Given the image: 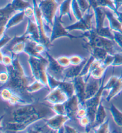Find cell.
<instances>
[{"instance_id":"d6986e66","label":"cell","mask_w":122,"mask_h":133,"mask_svg":"<svg viewBox=\"0 0 122 133\" xmlns=\"http://www.w3.org/2000/svg\"><path fill=\"white\" fill-rule=\"evenodd\" d=\"M83 47L89 52L90 56H92L95 60H100L103 62L109 54L107 51L103 48L98 47H91V46L83 44Z\"/></svg>"},{"instance_id":"836d02e7","label":"cell","mask_w":122,"mask_h":133,"mask_svg":"<svg viewBox=\"0 0 122 133\" xmlns=\"http://www.w3.org/2000/svg\"><path fill=\"white\" fill-rule=\"evenodd\" d=\"M96 30V29H95ZM96 32L98 35L101 36L102 37L108 38L109 39L114 40V34L113 31L110 29V28L104 27L102 28L98 31H96Z\"/></svg>"},{"instance_id":"9c48e42d","label":"cell","mask_w":122,"mask_h":133,"mask_svg":"<svg viewBox=\"0 0 122 133\" xmlns=\"http://www.w3.org/2000/svg\"><path fill=\"white\" fill-rule=\"evenodd\" d=\"M94 16V13H91L90 10L88 11L85 15H83V17L81 20L67 26L66 27V29L70 32L73 31H81L84 32L89 31L94 28L92 26Z\"/></svg>"},{"instance_id":"f35d334b","label":"cell","mask_w":122,"mask_h":133,"mask_svg":"<svg viewBox=\"0 0 122 133\" xmlns=\"http://www.w3.org/2000/svg\"><path fill=\"white\" fill-rule=\"evenodd\" d=\"M76 1L81 8L83 15H85L88 11L90 10L91 7L88 0H76Z\"/></svg>"},{"instance_id":"f546056e","label":"cell","mask_w":122,"mask_h":133,"mask_svg":"<svg viewBox=\"0 0 122 133\" xmlns=\"http://www.w3.org/2000/svg\"><path fill=\"white\" fill-rule=\"evenodd\" d=\"M26 132L31 133L54 132L53 131H52L47 125L46 123L43 125H33V124H32L27 129Z\"/></svg>"},{"instance_id":"bcb514c9","label":"cell","mask_w":122,"mask_h":133,"mask_svg":"<svg viewBox=\"0 0 122 133\" xmlns=\"http://www.w3.org/2000/svg\"><path fill=\"white\" fill-rule=\"evenodd\" d=\"M113 32L114 34V41L122 51V33L116 31H113Z\"/></svg>"},{"instance_id":"484cf974","label":"cell","mask_w":122,"mask_h":133,"mask_svg":"<svg viewBox=\"0 0 122 133\" xmlns=\"http://www.w3.org/2000/svg\"><path fill=\"white\" fill-rule=\"evenodd\" d=\"M71 0H64L61 4L59 5V17L62 19L63 16H67L70 21H72V17L71 15Z\"/></svg>"},{"instance_id":"ee69618b","label":"cell","mask_w":122,"mask_h":133,"mask_svg":"<svg viewBox=\"0 0 122 133\" xmlns=\"http://www.w3.org/2000/svg\"><path fill=\"white\" fill-rule=\"evenodd\" d=\"M79 121V122L80 125L82 127H83L85 128V131L87 132V131L88 130L89 128L90 127L91 125V121L90 120L88 116V115L84 116L82 118L78 120Z\"/></svg>"},{"instance_id":"7c38bea8","label":"cell","mask_w":122,"mask_h":133,"mask_svg":"<svg viewBox=\"0 0 122 133\" xmlns=\"http://www.w3.org/2000/svg\"><path fill=\"white\" fill-rule=\"evenodd\" d=\"M16 13L14 10L11 3H8L0 9V36L1 37L5 33V26L8 21L14 14Z\"/></svg>"},{"instance_id":"cb8c5ba5","label":"cell","mask_w":122,"mask_h":133,"mask_svg":"<svg viewBox=\"0 0 122 133\" xmlns=\"http://www.w3.org/2000/svg\"><path fill=\"white\" fill-rule=\"evenodd\" d=\"M25 13L24 11H19L14 14V15L10 18L7 23L6 24L5 26V31H7L8 29H10L15 26L19 25L22 22L25 18Z\"/></svg>"},{"instance_id":"74e56055","label":"cell","mask_w":122,"mask_h":133,"mask_svg":"<svg viewBox=\"0 0 122 133\" xmlns=\"http://www.w3.org/2000/svg\"><path fill=\"white\" fill-rule=\"evenodd\" d=\"M51 108L55 114L60 115H66L64 103L52 104Z\"/></svg>"},{"instance_id":"c3c4849f","label":"cell","mask_w":122,"mask_h":133,"mask_svg":"<svg viewBox=\"0 0 122 133\" xmlns=\"http://www.w3.org/2000/svg\"><path fill=\"white\" fill-rule=\"evenodd\" d=\"M87 115V110L85 107L81 106V108H79V110H77L76 115V119L79 120L80 119L82 118L84 116Z\"/></svg>"},{"instance_id":"db71d44e","label":"cell","mask_w":122,"mask_h":133,"mask_svg":"<svg viewBox=\"0 0 122 133\" xmlns=\"http://www.w3.org/2000/svg\"><path fill=\"white\" fill-rule=\"evenodd\" d=\"M114 4L116 9L117 10H119V9L122 6V0H113Z\"/></svg>"},{"instance_id":"11a10c76","label":"cell","mask_w":122,"mask_h":133,"mask_svg":"<svg viewBox=\"0 0 122 133\" xmlns=\"http://www.w3.org/2000/svg\"><path fill=\"white\" fill-rule=\"evenodd\" d=\"M114 13L115 14V15L116 16L117 19H119V21L120 22V23L122 24V12L119 11L117 10H116L114 11H113Z\"/></svg>"},{"instance_id":"6da1fadb","label":"cell","mask_w":122,"mask_h":133,"mask_svg":"<svg viewBox=\"0 0 122 133\" xmlns=\"http://www.w3.org/2000/svg\"><path fill=\"white\" fill-rule=\"evenodd\" d=\"M14 107L1 116V132L24 131L35 123L46 120L55 114L51 106L43 103L35 102Z\"/></svg>"},{"instance_id":"8d00e7d4","label":"cell","mask_w":122,"mask_h":133,"mask_svg":"<svg viewBox=\"0 0 122 133\" xmlns=\"http://www.w3.org/2000/svg\"><path fill=\"white\" fill-rule=\"evenodd\" d=\"M109 119H107L103 124L99 125L97 127L94 128V132L96 133H109L110 132V131Z\"/></svg>"},{"instance_id":"d6a6232c","label":"cell","mask_w":122,"mask_h":133,"mask_svg":"<svg viewBox=\"0 0 122 133\" xmlns=\"http://www.w3.org/2000/svg\"><path fill=\"white\" fill-rule=\"evenodd\" d=\"M71 10H72L73 16H75V19L77 21H79L83 17V15L82 12L81 8H80L79 4H78L76 0H71Z\"/></svg>"},{"instance_id":"816d5d0a","label":"cell","mask_w":122,"mask_h":133,"mask_svg":"<svg viewBox=\"0 0 122 133\" xmlns=\"http://www.w3.org/2000/svg\"><path fill=\"white\" fill-rule=\"evenodd\" d=\"M114 59V55H111V54H108L105 60L103 61V64L105 66L109 68L110 66H111V64L113 63Z\"/></svg>"},{"instance_id":"ac0fdd59","label":"cell","mask_w":122,"mask_h":133,"mask_svg":"<svg viewBox=\"0 0 122 133\" xmlns=\"http://www.w3.org/2000/svg\"><path fill=\"white\" fill-rule=\"evenodd\" d=\"M24 34L26 35L31 39L39 43L40 35L37 23L32 21L31 18H29L28 19L26 29Z\"/></svg>"},{"instance_id":"8fae6325","label":"cell","mask_w":122,"mask_h":133,"mask_svg":"<svg viewBox=\"0 0 122 133\" xmlns=\"http://www.w3.org/2000/svg\"><path fill=\"white\" fill-rule=\"evenodd\" d=\"M70 120V118L67 115L55 114L54 115L47 119L45 123L54 132H64V125Z\"/></svg>"},{"instance_id":"f907efd6","label":"cell","mask_w":122,"mask_h":133,"mask_svg":"<svg viewBox=\"0 0 122 133\" xmlns=\"http://www.w3.org/2000/svg\"><path fill=\"white\" fill-rule=\"evenodd\" d=\"M23 11L25 13V16H26L27 17L31 18L32 17H33V16H34V15H35V10H34L33 4L32 5L27 7Z\"/></svg>"},{"instance_id":"7dc6e473","label":"cell","mask_w":122,"mask_h":133,"mask_svg":"<svg viewBox=\"0 0 122 133\" xmlns=\"http://www.w3.org/2000/svg\"><path fill=\"white\" fill-rule=\"evenodd\" d=\"M10 79V75L9 72H1L0 74V82L2 85H5Z\"/></svg>"},{"instance_id":"4316f807","label":"cell","mask_w":122,"mask_h":133,"mask_svg":"<svg viewBox=\"0 0 122 133\" xmlns=\"http://www.w3.org/2000/svg\"><path fill=\"white\" fill-rule=\"evenodd\" d=\"M122 91V75L120 76L116 83L113 86V87L110 90L109 93L106 97V101L107 102H110L115 97L120 93Z\"/></svg>"},{"instance_id":"5bb4252c","label":"cell","mask_w":122,"mask_h":133,"mask_svg":"<svg viewBox=\"0 0 122 133\" xmlns=\"http://www.w3.org/2000/svg\"><path fill=\"white\" fill-rule=\"evenodd\" d=\"M72 81L75 86V95L79 100L80 106L83 107L85 102V88L87 82L83 76L80 75L76 77Z\"/></svg>"},{"instance_id":"1f68e13d","label":"cell","mask_w":122,"mask_h":133,"mask_svg":"<svg viewBox=\"0 0 122 133\" xmlns=\"http://www.w3.org/2000/svg\"><path fill=\"white\" fill-rule=\"evenodd\" d=\"M43 88H46V87L42 83H41V82L35 80V81L33 82L32 83L30 84V85L27 87V92L29 94L34 93V92H38L39 91L41 90Z\"/></svg>"},{"instance_id":"4fadbf2b","label":"cell","mask_w":122,"mask_h":133,"mask_svg":"<svg viewBox=\"0 0 122 133\" xmlns=\"http://www.w3.org/2000/svg\"><path fill=\"white\" fill-rule=\"evenodd\" d=\"M69 99L67 96L59 87H56L50 90L44 100L51 104L64 103Z\"/></svg>"},{"instance_id":"83f0119b","label":"cell","mask_w":122,"mask_h":133,"mask_svg":"<svg viewBox=\"0 0 122 133\" xmlns=\"http://www.w3.org/2000/svg\"><path fill=\"white\" fill-rule=\"evenodd\" d=\"M109 110L115 124L119 127L122 128V112L113 103L111 104Z\"/></svg>"},{"instance_id":"d590c367","label":"cell","mask_w":122,"mask_h":133,"mask_svg":"<svg viewBox=\"0 0 122 133\" xmlns=\"http://www.w3.org/2000/svg\"><path fill=\"white\" fill-rule=\"evenodd\" d=\"M95 3L96 6L108 8L113 11H114L116 10L114 2L112 0H96Z\"/></svg>"},{"instance_id":"9a60e30c","label":"cell","mask_w":122,"mask_h":133,"mask_svg":"<svg viewBox=\"0 0 122 133\" xmlns=\"http://www.w3.org/2000/svg\"><path fill=\"white\" fill-rule=\"evenodd\" d=\"M64 105L66 115L69 116L71 120L74 121L76 119V115L80 108V103L77 97L75 94L64 103Z\"/></svg>"},{"instance_id":"681fc988","label":"cell","mask_w":122,"mask_h":133,"mask_svg":"<svg viewBox=\"0 0 122 133\" xmlns=\"http://www.w3.org/2000/svg\"><path fill=\"white\" fill-rule=\"evenodd\" d=\"M12 38H13L10 37L5 34L1 37V43H0L1 44V50L3 49L4 47H5V46L9 43V42L12 39Z\"/></svg>"},{"instance_id":"f5cc1de1","label":"cell","mask_w":122,"mask_h":133,"mask_svg":"<svg viewBox=\"0 0 122 133\" xmlns=\"http://www.w3.org/2000/svg\"><path fill=\"white\" fill-rule=\"evenodd\" d=\"M64 132L66 133H76L78 132V131L76 129L68 125L65 124L64 125Z\"/></svg>"},{"instance_id":"d4e9b609","label":"cell","mask_w":122,"mask_h":133,"mask_svg":"<svg viewBox=\"0 0 122 133\" xmlns=\"http://www.w3.org/2000/svg\"><path fill=\"white\" fill-rule=\"evenodd\" d=\"M58 87L66 94L68 97L70 98L75 94V86L73 81H60Z\"/></svg>"},{"instance_id":"7bdbcfd3","label":"cell","mask_w":122,"mask_h":133,"mask_svg":"<svg viewBox=\"0 0 122 133\" xmlns=\"http://www.w3.org/2000/svg\"><path fill=\"white\" fill-rule=\"evenodd\" d=\"M119 77L116 76H112L110 78V79L108 81V82L104 85V90L105 91H110L112 88L113 87V86L115 85V84L116 83L117 80L119 79Z\"/></svg>"},{"instance_id":"44dd1931","label":"cell","mask_w":122,"mask_h":133,"mask_svg":"<svg viewBox=\"0 0 122 133\" xmlns=\"http://www.w3.org/2000/svg\"><path fill=\"white\" fill-rule=\"evenodd\" d=\"M106 18L109 23V27L113 31H116L122 33V24L117 19L116 16L114 15L111 10H105Z\"/></svg>"},{"instance_id":"5b68a950","label":"cell","mask_w":122,"mask_h":133,"mask_svg":"<svg viewBox=\"0 0 122 133\" xmlns=\"http://www.w3.org/2000/svg\"><path fill=\"white\" fill-rule=\"evenodd\" d=\"M38 7L44 20L46 31L48 30L51 33L57 10L59 9V3L56 0H41Z\"/></svg>"},{"instance_id":"4dcf8cb0","label":"cell","mask_w":122,"mask_h":133,"mask_svg":"<svg viewBox=\"0 0 122 133\" xmlns=\"http://www.w3.org/2000/svg\"><path fill=\"white\" fill-rule=\"evenodd\" d=\"M11 3L16 12L23 11L27 7L32 5L25 0H12Z\"/></svg>"},{"instance_id":"7a4b0ae2","label":"cell","mask_w":122,"mask_h":133,"mask_svg":"<svg viewBox=\"0 0 122 133\" xmlns=\"http://www.w3.org/2000/svg\"><path fill=\"white\" fill-rule=\"evenodd\" d=\"M6 70L10 75L9 81L4 85L19 95L23 97L32 102H35L32 98L30 94L27 92V88L35 81L33 76L30 77L25 74V70L20 62L17 56H14L13 63L11 66L5 67Z\"/></svg>"},{"instance_id":"8992f818","label":"cell","mask_w":122,"mask_h":133,"mask_svg":"<svg viewBox=\"0 0 122 133\" xmlns=\"http://www.w3.org/2000/svg\"><path fill=\"white\" fill-rule=\"evenodd\" d=\"M105 75L104 77L102 78L101 82V86L97 92V93L92 97L89 98V99L86 100L84 104V106L85 107L87 110V115L91 121V125L94 122L95 118V114L97 112L98 107L100 102L101 101L102 95H103V92L104 91V81H105ZM91 127V126H90ZM89 128L87 131V132H89Z\"/></svg>"},{"instance_id":"9f6ffc18","label":"cell","mask_w":122,"mask_h":133,"mask_svg":"<svg viewBox=\"0 0 122 133\" xmlns=\"http://www.w3.org/2000/svg\"><path fill=\"white\" fill-rule=\"evenodd\" d=\"M89 2V4H90V5H91V9H92V8L95 7H97L96 6V0H88Z\"/></svg>"},{"instance_id":"ba28073f","label":"cell","mask_w":122,"mask_h":133,"mask_svg":"<svg viewBox=\"0 0 122 133\" xmlns=\"http://www.w3.org/2000/svg\"><path fill=\"white\" fill-rule=\"evenodd\" d=\"M63 23L62 19L59 17V16H56L49 36L50 41L52 44L55 40L61 37L69 38L70 40L85 38V35L83 34L80 36H75L71 34L66 29V27L63 26Z\"/></svg>"},{"instance_id":"ffe728a7","label":"cell","mask_w":122,"mask_h":133,"mask_svg":"<svg viewBox=\"0 0 122 133\" xmlns=\"http://www.w3.org/2000/svg\"><path fill=\"white\" fill-rule=\"evenodd\" d=\"M106 117H107V112H106L105 109L101 100L98 107L97 112H96L95 120L90 127L89 132H91V131L94 128L97 127L99 125L105 122Z\"/></svg>"},{"instance_id":"b9f144b4","label":"cell","mask_w":122,"mask_h":133,"mask_svg":"<svg viewBox=\"0 0 122 133\" xmlns=\"http://www.w3.org/2000/svg\"><path fill=\"white\" fill-rule=\"evenodd\" d=\"M57 60L61 66L65 68H67L69 67L70 66H71L70 62V58L69 57H67V56H60V57L57 58Z\"/></svg>"},{"instance_id":"277c9868","label":"cell","mask_w":122,"mask_h":133,"mask_svg":"<svg viewBox=\"0 0 122 133\" xmlns=\"http://www.w3.org/2000/svg\"><path fill=\"white\" fill-rule=\"evenodd\" d=\"M28 62L33 77L35 80L42 83L46 87L47 89L50 91L48 83L47 66L48 61L47 57L41 59L34 57H29Z\"/></svg>"},{"instance_id":"52a82bcc","label":"cell","mask_w":122,"mask_h":133,"mask_svg":"<svg viewBox=\"0 0 122 133\" xmlns=\"http://www.w3.org/2000/svg\"><path fill=\"white\" fill-rule=\"evenodd\" d=\"M32 2L34 10H35L34 18H35V22L37 24L39 31V43L44 44L49 50L50 47L52 45V43L50 41V37L48 36L47 31H46L44 20L43 19L41 12L38 7V3H37V0H32Z\"/></svg>"},{"instance_id":"7402d4cb","label":"cell","mask_w":122,"mask_h":133,"mask_svg":"<svg viewBox=\"0 0 122 133\" xmlns=\"http://www.w3.org/2000/svg\"><path fill=\"white\" fill-rule=\"evenodd\" d=\"M94 11V13L95 19L96 22V31H98L102 28L104 27V24L105 18H106L105 10V8L101 7H95L92 9Z\"/></svg>"},{"instance_id":"60d3db41","label":"cell","mask_w":122,"mask_h":133,"mask_svg":"<svg viewBox=\"0 0 122 133\" xmlns=\"http://www.w3.org/2000/svg\"><path fill=\"white\" fill-rule=\"evenodd\" d=\"M70 62L71 66H77L82 63L86 59L79 55H73L70 56Z\"/></svg>"},{"instance_id":"ab89813d","label":"cell","mask_w":122,"mask_h":133,"mask_svg":"<svg viewBox=\"0 0 122 133\" xmlns=\"http://www.w3.org/2000/svg\"><path fill=\"white\" fill-rule=\"evenodd\" d=\"M48 75V86L50 90L54 89L59 86L60 81L58 80L53 76L51 75H50L48 72H47Z\"/></svg>"},{"instance_id":"3957f363","label":"cell","mask_w":122,"mask_h":133,"mask_svg":"<svg viewBox=\"0 0 122 133\" xmlns=\"http://www.w3.org/2000/svg\"><path fill=\"white\" fill-rule=\"evenodd\" d=\"M83 34L85 35V37L88 39L87 41H85L84 43L86 45L91 46V47L103 48L111 55H114L115 54L120 52L119 50L116 49V45L117 44L114 40L102 37L98 35L96 32L95 28H94L89 31L85 32Z\"/></svg>"},{"instance_id":"2e32d148","label":"cell","mask_w":122,"mask_h":133,"mask_svg":"<svg viewBox=\"0 0 122 133\" xmlns=\"http://www.w3.org/2000/svg\"><path fill=\"white\" fill-rule=\"evenodd\" d=\"M101 79L99 81L98 79L90 77L86 84L85 88V101L94 96L101 86Z\"/></svg>"},{"instance_id":"603a6c76","label":"cell","mask_w":122,"mask_h":133,"mask_svg":"<svg viewBox=\"0 0 122 133\" xmlns=\"http://www.w3.org/2000/svg\"><path fill=\"white\" fill-rule=\"evenodd\" d=\"M38 42L29 39L26 43V47L25 49V53L27 54L29 57H34L38 59H44V57L42 54L39 53L36 50V45Z\"/></svg>"},{"instance_id":"e0dca14e","label":"cell","mask_w":122,"mask_h":133,"mask_svg":"<svg viewBox=\"0 0 122 133\" xmlns=\"http://www.w3.org/2000/svg\"><path fill=\"white\" fill-rule=\"evenodd\" d=\"M87 59H86L82 63L77 66H71L66 68L64 71V80L68 81H72L76 77L80 75V74L85 66Z\"/></svg>"},{"instance_id":"e575fe53","label":"cell","mask_w":122,"mask_h":133,"mask_svg":"<svg viewBox=\"0 0 122 133\" xmlns=\"http://www.w3.org/2000/svg\"><path fill=\"white\" fill-rule=\"evenodd\" d=\"M14 59L13 56H10L9 54H5L3 52V50H1L0 51V62L5 67L11 66L13 63Z\"/></svg>"},{"instance_id":"f6af8a7d","label":"cell","mask_w":122,"mask_h":133,"mask_svg":"<svg viewBox=\"0 0 122 133\" xmlns=\"http://www.w3.org/2000/svg\"><path fill=\"white\" fill-rule=\"evenodd\" d=\"M122 66V51L119 52L114 55V59L113 63L111 64V66Z\"/></svg>"},{"instance_id":"30bf717a","label":"cell","mask_w":122,"mask_h":133,"mask_svg":"<svg viewBox=\"0 0 122 133\" xmlns=\"http://www.w3.org/2000/svg\"><path fill=\"white\" fill-rule=\"evenodd\" d=\"M46 57L48 61L47 66V72L54 76L56 79L60 81L64 80V71L65 68L61 66L55 59L47 51L45 53Z\"/></svg>"},{"instance_id":"f1b7e54d","label":"cell","mask_w":122,"mask_h":133,"mask_svg":"<svg viewBox=\"0 0 122 133\" xmlns=\"http://www.w3.org/2000/svg\"><path fill=\"white\" fill-rule=\"evenodd\" d=\"M108 67L104 65L103 64H100L96 67L94 69H93L89 74V79L90 77L94 78L95 79L100 80L104 77L105 75L106 70H107Z\"/></svg>"}]
</instances>
